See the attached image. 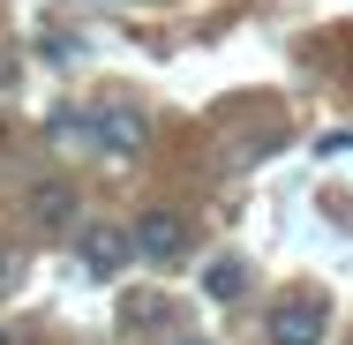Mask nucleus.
<instances>
[{
	"label": "nucleus",
	"instance_id": "423d86ee",
	"mask_svg": "<svg viewBox=\"0 0 353 345\" xmlns=\"http://www.w3.org/2000/svg\"><path fill=\"white\" fill-rule=\"evenodd\" d=\"M203 285H211V300H233V293L248 285V271H241V263H211V271H203Z\"/></svg>",
	"mask_w": 353,
	"mask_h": 345
},
{
	"label": "nucleus",
	"instance_id": "6e6552de",
	"mask_svg": "<svg viewBox=\"0 0 353 345\" xmlns=\"http://www.w3.org/2000/svg\"><path fill=\"white\" fill-rule=\"evenodd\" d=\"M173 345H203V338H173Z\"/></svg>",
	"mask_w": 353,
	"mask_h": 345
},
{
	"label": "nucleus",
	"instance_id": "20e7f679",
	"mask_svg": "<svg viewBox=\"0 0 353 345\" xmlns=\"http://www.w3.org/2000/svg\"><path fill=\"white\" fill-rule=\"evenodd\" d=\"M128 255H136V233H121V225H90L83 233V271L90 278H121Z\"/></svg>",
	"mask_w": 353,
	"mask_h": 345
},
{
	"label": "nucleus",
	"instance_id": "39448f33",
	"mask_svg": "<svg viewBox=\"0 0 353 345\" xmlns=\"http://www.w3.org/2000/svg\"><path fill=\"white\" fill-rule=\"evenodd\" d=\"M30 225L38 233H75V188L68 180H38L30 188Z\"/></svg>",
	"mask_w": 353,
	"mask_h": 345
},
{
	"label": "nucleus",
	"instance_id": "0eeeda50",
	"mask_svg": "<svg viewBox=\"0 0 353 345\" xmlns=\"http://www.w3.org/2000/svg\"><path fill=\"white\" fill-rule=\"evenodd\" d=\"M53 143H90V113L61 105V113H53Z\"/></svg>",
	"mask_w": 353,
	"mask_h": 345
},
{
	"label": "nucleus",
	"instance_id": "7ed1b4c3",
	"mask_svg": "<svg viewBox=\"0 0 353 345\" xmlns=\"http://www.w3.org/2000/svg\"><path fill=\"white\" fill-rule=\"evenodd\" d=\"M90 143H98L105 158H136V150H143V113H128V105L90 113Z\"/></svg>",
	"mask_w": 353,
	"mask_h": 345
},
{
	"label": "nucleus",
	"instance_id": "f257e3e1",
	"mask_svg": "<svg viewBox=\"0 0 353 345\" xmlns=\"http://www.w3.org/2000/svg\"><path fill=\"white\" fill-rule=\"evenodd\" d=\"M136 263H181L188 255V218L181 210H165V203H150V210H136Z\"/></svg>",
	"mask_w": 353,
	"mask_h": 345
},
{
	"label": "nucleus",
	"instance_id": "f03ea898",
	"mask_svg": "<svg viewBox=\"0 0 353 345\" xmlns=\"http://www.w3.org/2000/svg\"><path fill=\"white\" fill-rule=\"evenodd\" d=\"M271 345H323V300L316 293H285L271 308Z\"/></svg>",
	"mask_w": 353,
	"mask_h": 345
}]
</instances>
